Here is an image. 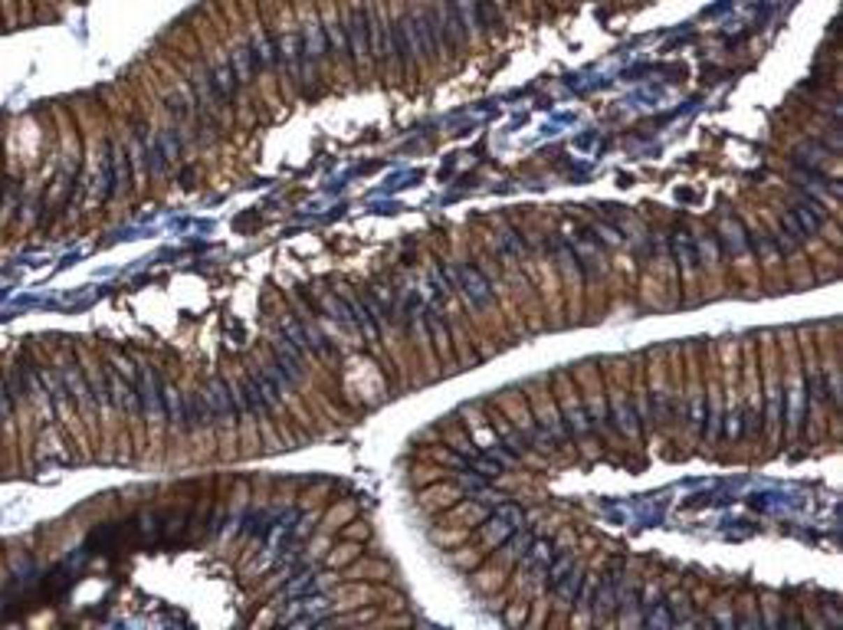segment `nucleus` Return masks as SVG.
<instances>
[{"mask_svg": "<svg viewBox=\"0 0 843 630\" xmlns=\"http://www.w3.org/2000/svg\"><path fill=\"white\" fill-rule=\"evenodd\" d=\"M519 525H522V512L515 506H502V509H496L489 515L486 529H479V539H486L489 545H499V542H506Z\"/></svg>", "mask_w": 843, "mask_h": 630, "instance_id": "nucleus-3", "label": "nucleus"}, {"mask_svg": "<svg viewBox=\"0 0 843 630\" xmlns=\"http://www.w3.org/2000/svg\"><path fill=\"white\" fill-rule=\"evenodd\" d=\"M564 424H568V434H571V437H587V434H591V417H587V411H584V407H571Z\"/></svg>", "mask_w": 843, "mask_h": 630, "instance_id": "nucleus-13", "label": "nucleus"}, {"mask_svg": "<svg viewBox=\"0 0 843 630\" xmlns=\"http://www.w3.org/2000/svg\"><path fill=\"white\" fill-rule=\"evenodd\" d=\"M138 154L145 158V164H148V171H154V174H164L168 171V164H171V158H168V152H164V145H161V135L158 131H152V129H145V125H138Z\"/></svg>", "mask_w": 843, "mask_h": 630, "instance_id": "nucleus-4", "label": "nucleus"}, {"mask_svg": "<svg viewBox=\"0 0 843 630\" xmlns=\"http://www.w3.org/2000/svg\"><path fill=\"white\" fill-rule=\"evenodd\" d=\"M499 250L508 253V256H522V253L529 250V243H525V237H522L519 230L506 227L502 230V237H499Z\"/></svg>", "mask_w": 843, "mask_h": 630, "instance_id": "nucleus-12", "label": "nucleus"}, {"mask_svg": "<svg viewBox=\"0 0 843 630\" xmlns=\"http://www.w3.org/2000/svg\"><path fill=\"white\" fill-rule=\"evenodd\" d=\"M617 417H620V427H624V430H630V434H640L637 407H633L630 401H617Z\"/></svg>", "mask_w": 843, "mask_h": 630, "instance_id": "nucleus-14", "label": "nucleus"}, {"mask_svg": "<svg viewBox=\"0 0 843 630\" xmlns=\"http://www.w3.org/2000/svg\"><path fill=\"white\" fill-rule=\"evenodd\" d=\"M276 368H279L282 374L292 381V384H299V381H302V358H299V351H295L289 342L276 345Z\"/></svg>", "mask_w": 843, "mask_h": 630, "instance_id": "nucleus-9", "label": "nucleus"}, {"mask_svg": "<svg viewBox=\"0 0 843 630\" xmlns=\"http://www.w3.org/2000/svg\"><path fill=\"white\" fill-rule=\"evenodd\" d=\"M673 253H676V260L686 263L689 270H696V266H699V253H696V243H692V237L686 233V230H676V233H673Z\"/></svg>", "mask_w": 843, "mask_h": 630, "instance_id": "nucleus-11", "label": "nucleus"}, {"mask_svg": "<svg viewBox=\"0 0 843 630\" xmlns=\"http://www.w3.org/2000/svg\"><path fill=\"white\" fill-rule=\"evenodd\" d=\"M453 283H456V289H463V295L476 305V309L492 305V286L486 283V276L476 270V266H469V263H456L453 266Z\"/></svg>", "mask_w": 843, "mask_h": 630, "instance_id": "nucleus-2", "label": "nucleus"}, {"mask_svg": "<svg viewBox=\"0 0 843 630\" xmlns=\"http://www.w3.org/2000/svg\"><path fill=\"white\" fill-rule=\"evenodd\" d=\"M791 217H794V224H798L807 237H814V233H821L823 224H827V210H823L817 200H800V204L791 207Z\"/></svg>", "mask_w": 843, "mask_h": 630, "instance_id": "nucleus-5", "label": "nucleus"}, {"mask_svg": "<svg viewBox=\"0 0 843 630\" xmlns=\"http://www.w3.org/2000/svg\"><path fill=\"white\" fill-rule=\"evenodd\" d=\"M249 56L256 69H272L276 66V36H270L266 30H256L249 36Z\"/></svg>", "mask_w": 843, "mask_h": 630, "instance_id": "nucleus-6", "label": "nucleus"}, {"mask_svg": "<svg viewBox=\"0 0 843 630\" xmlns=\"http://www.w3.org/2000/svg\"><path fill=\"white\" fill-rule=\"evenodd\" d=\"M227 63H230V69H233V79H237L240 89L249 86V82H253V76L260 73V69H256V63H253V56H249V46H240V50H233Z\"/></svg>", "mask_w": 843, "mask_h": 630, "instance_id": "nucleus-7", "label": "nucleus"}, {"mask_svg": "<svg viewBox=\"0 0 843 630\" xmlns=\"http://www.w3.org/2000/svg\"><path fill=\"white\" fill-rule=\"evenodd\" d=\"M427 17H430V27H433V36H437L440 53H456L466 43V33L469 30H466V23L460 17V10H456L453 0H437L430 10H427Z\"/></svg>", "mask_w": 843, "mask_h": 630, "instance_id": "nucleus-1", "label": "nucleus"}, {"mask_svg": "<svg viewBox=\"0 0 843 630\" xmlns=\"http://www.w3.org/2000/svg\"><path fill=\"white\" fill-rule=\"evenodd\" d=\"M207 73H210V82H214L217 96L223 98V105H227V102H233V96L240 92V86H237V79H233V69H230V63H217L214 69H207Z\"/></svg>", "mask_w": 843, "mask_h": 630, "instance_id": "nucleus-10", "label": "nucleus"}, {"mask_svg": "<svg viewBox=\"0 0 843 630\" xmlns=\"http://www.w3.org/2000/svg\"><path fill=\"white\" fill-rule=\"evenodd\" d=\"M620 581H624V565H620V562H614V571L604 578V585H601V591H597V598H594V610H597V614L614 608L617 591H620Z\"/></svg>", "mask_w": 843, "mask_h": 630, "instance_id": "nucleus-8", "label": "nucleus"}]
</instances>
